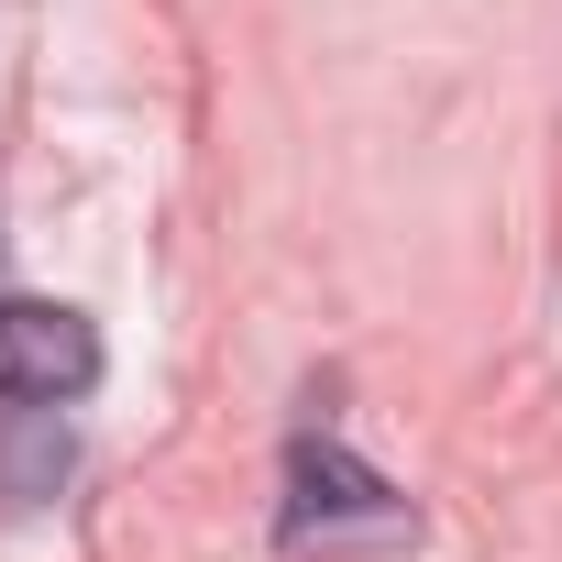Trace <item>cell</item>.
Returning <instances> with one entry per match:
<instances>
[{"mask_svg": "<svg viewBox=\"0 0 562 562\" xmlns=\"http://www.w3.org/2000/svg\"><path fill=\"white\" fill-rule=\"evenodd\" d=\"M100 386V331L56 299H0V397L12 408H67Z\"/></svg>", "mask_w": 562, "mask_h": 562, "instance_id": "6da1fadb", "label": "cell"}, {"mask_svg": "<svg viewBox=\"0 0 562 562\" xmlns=\"http://www.w3.org/2000/svg\"><path fill=\"white\" fill-rule=\"evenodd\" d=\"M288 485H299V496H288V540H331V529H375V540H397V529H408V507H397L353 452H321V441H310Z\"/></svg>", "mask_w": 562, "mask_h": 562, "instance_id": "7a4b0ae2", "label": "cell"}, {"mask_svg": "<svg viewBox=\"0 0 562 562\" xmlns=\"http://www.w3.org/2000/svg\"><path fill=\"white\" fill-rule=\"evenodd\" d=\"M56 474H67V430L56 408H23L0 430V496H56Z\"/></svg>", "mask_w": 562, "mask_h": 562, "instance_id": "3957f363", "label": "cell"}]
</instances>
